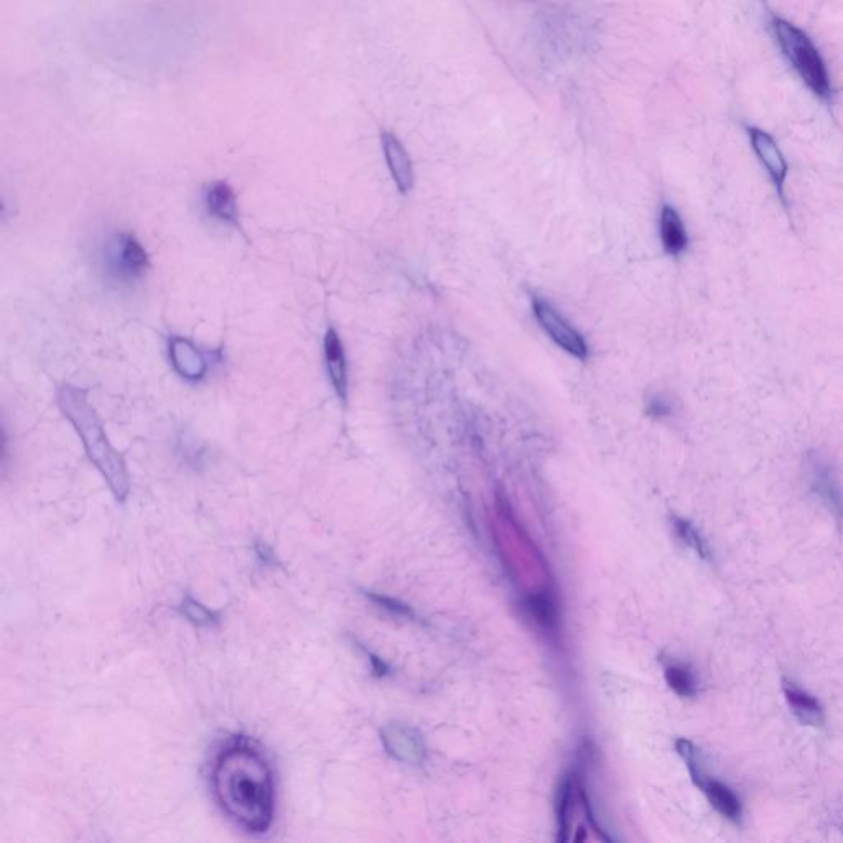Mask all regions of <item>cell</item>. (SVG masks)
Masks as SVG:
<instances>
[{
	"instance_id": "obj_19",
	"label": "cell",
	"mask_w": 843,
	"mask_h": 843,
	"mask_svg": "<svg viewBox=\"0 0 843 843\" xmlns=\"http://www.w3.org/2000/svg\"><path fill=\"white\" fill-rule=\"evenodd\" d=\"M648 414L654 419H666L674 412V404L664 394H654L648 401Z\"/></svg>"
},
{
	"instance_id": "obj_4",
	"label": "cell",
	"mask_w": 843,
	"mask_h": 843,
	"mask_svg": "<svg viewBox=\"0 0 843 843\" xmlns=\"http://www.w3.org/2000/svg\"><path fill=\"white\" fill-rule=\"evenodd\" d=\"M104 261L109 275L122 282L140 279L149 269V254L131 233H117L109 239Z\"/></svg>"
},
{
	"instance_id": "obj_2",
	"label": "cell",
	"mask_w": 843,
	"mask_h": 843,
	"mask_svg": "<svg viewBox=\"0 0 843 843\" xmlns=\"http://www.w3.org/2000/svg\"><path fill=\"white\" fill-rule=\"evenodd\" d=\"M56 401L66 419L70 420L80 435L89 462L96 466L108 483L112 496L124 503L131 491V478L126 460L109 442L103 420L89 402L88 392L80 387L63 384L58 387Z\"/></svg>"
},
{
	"instance_id": "obj_20",
	"label": "cell",
	"mask_w": 843,
	"mask_h": 843,
	"mask_svg": "<svg viewBox=\"0 0 843 843\" xmlns=\"http://www.w3.org/2000/svg\"><path fill=\"white\" fill-rule=\"evenodd\" d=\"M368 597L371 598V600L376 601V603L381 605L382 608H386V610L392 611V613H396V615H410V613H412L409 606L404 605L401 601L394 600V598L382 597V595H373V593H368Z\"/></svg>"
},
{
	"instance_id": "obj_9",
	"label": "cell",
	"mask_w": 843,
	"mask_h": 843,
	"mask_svg": "<svg viewBox=\"0 0 843 843\" xmlns=\"http://www.w3.org/2000/svg\"><path fill=\"white\" fill-rule=\"evenodd\" d=\"M203 205H205L208 215L218 219L221 223L231 224L234 228L241 229L238 198H236V193L228 182L218 180V182L210 183L203 193Z\"/></svg>"
},
{
	"instance_id": "obj_14",
	"label": "cell",
	"mask_w": 843,
	"mask_h": 843,
	"mask_svg": "<svg viewBox=\"0 0 843 843\" xmlns=\"http://www.w3.org/2000/svg\"><path fill=\"white\" fill-rule=\"evenodd\" d=\"M784 695H786V700H788L792 712L802 723L812 725V727H817L822 723L824 713H822L819 702L812 695L797 689L794 684H784Z\"/></svg>"
},
{
	"instance_id": "obj_6",
	"label": "cell",
	"mask_w": 843,
	"mask_h": 843,
	"mask_svg": "<svg viewBox=\"0 0 843 843\" xmlns=\"http://www.w3.org/2000/svg\"><path fill=\"white\" fill-rule=\"evenodd\" d=\"M748 134H750L751 147L755 150L756 157L768 170L769 177L773 180L774 187L778 190L781 200L786 201V198H784V183L788 178L789 167L788 162L784 159L783 152L779 149L774 137L768 132L761 131L758 127H750Z\"/></svg>"
},
{
	"instance_id": "obj_12",
	"label": "cell",
	"mask_w": 843,
	"mask_h": 843,
	"mask_svg": "<svg viewBox=\"0 0 843 843\" xmlns=\"http://www.w3.org/2000/svg\"><path fill=\"white\" fill-rule=\"evenodd\" d=\"M661 243L664 251L672 257H679L687 251L689 236L684 221L672 206L664 205L661 210Z\"/></svg>"
},
{
	"instance_id": "obj_22",
	"label": "cell",
	"mask_w": 843,
	"mask_h": 843,
	"mask_svg": "<svg viewBox=\"0 0 843 843\" xmlns=\"http://www.w3.org/2000/svg\"><path fill=\"white\" fill-rule=\"evenodd\" d=\"M371 657V664H373V671L374 674H378V676H384L387 672V666L384 662L379 659V657L373 656V654H369Z\"/></svg>"
},
{
	"instance_id": "obj_8",
	"label": "cell",
	"mask_w": 843,
	"mask_h": 843,
	"mask_svg": "<svg viewBox=\"0 0 843 843\" xmlns=\"http://www.w3.org/2000/svg\"><path fill=\"white\" fill-rule=\"evenodd\" d=\"M168 354H170L173 368L183 379L200 381L208 373L205 356L183 336H173L168 343Z\"/></svg>"
},
{
	"instance_id": "obj_3",
	"label": "cell",
	"mask_w": 843,
	"mask_h": 843,
	"mask_svg": "<svg viewBox=\"0 0 843 843\" xmlns=\"http://www.w3.org/2000/svg\"><path fill=\"white\" fill-rule=\"evenodd\" d=\"M773 30L784 56L799 73L802 81L820 99H829L832 94L829 71L809 35L788 20L778 17L773 19Z\"/></svg>"
},
{
	"instance_id": "obj_18",
	"label": "cell",
	"mask_w": 843,
	"mask_h": 843,
	"mask_svg": "<svg viewBox=\"0 0 843 843\" xmlns=\"http://www.w3.org/2000/svg\"><path fill=\"white\" fill-rule=\"evenodd\" d=\"M676 531L680 539L689 545L690 549H694L700 557L707 559L708 555H710L707 544H705L704 539L700 537L699 532L695 531V527L690 522L684 521V519H676Z\"/></svg>"
},
{
	"instance_id": "obj_1",
	"label": "cell",
	"mask_w": 843,
	"mask_h": 843,
	"mask_svg": "<svg viewBox=\"0 0 843 843\" xmlns=\"http://www.w3.org/2000/svg\"><path fill=\"white\" fill-rule=\"evenodd\" d=\"M216 801L247 834H266L275 816L271 763L256 746L234 740L219 750L211 771Z\"/></svg>"
},
{
	"instance_id": "obj_11",
	"label": "cell",
	"mask_w": 843,
	"mask_h": 843,
	"mask_svg": "<svg viewBox=\"0 0 843 843\" xmlns=\"http://www.w3.org/2000/svg\"><path fill=\"white\" fill-rule=\"evenodd\" d=\"M809 465H811L812 486L819 494L820 498L824 499V503L834 511L837 516H843V496L840 491L837 481H835L834 473L830 468L829 463L825 462L824 458L811 453L809 455Z\"/></svg>"
},
{
	"instance_id": "obj_17",
	"label": "cell",
	"mask_w": 843,
	"mask_h": 843,
	"mask_svg": "<svg viewBox=\"0 0 843 843\" xmlns=\"http://www.w3.org/2000/svg\"><path fill=\"white\" fill-rule=\"evenodd\" d=\"M667 684L680 697H694L695 680L687 669L680 666H671L666 669Z\"/></svg>"
},
{
	"instance_id": "obj_5",
	"label": "cell",
	"mask_w": 843,
	"mask_h": 843,
	"mask_svg": "<svg viewBox=\"0 0 843 843\" xmlns=\"http://www.w3.org/2000/svg\"><path fill=\"white\" fill-rule=\"evenodd\" d=\"M532 305L537 322L562 350L582 361L588 358L587 341L583 340V336L547 300L536 297Z\"/></svg>"
},
{
	"instance_id": "obj_10",
	"label": "cell",
	"mask_w": 843,
	"mask_h": 843,
	"mask_svg": "<svg viewBox=\"0 0 843 843\" xmlns=\"http://www.w3.org/2000/svg\"><path fill=\"white\" fill-rule=\"evenodd\" d=\"M325 363H327L328 376L331 384L335 387L336 396L341 402L348 401V364H346L345 346L341 343L340 335L335 328H328L325 341Z\"/></svg>"
},
{
	"instance_id": "obj_13",
	"label": "cell",
	"mask_w": 843,
	"mask_h": 843,
	"mask_svg": "<svg viewBox=\"0 0 843 843\" xmlns=\"http://www.w3.org/2000/svg\"><path fill=\"white\" fill-rule=\"evenodd\" d=\"M697 786L707 794L708 801L717 809L723 817L730 820H740L741 804L738 797L733 794L732 789L727 788L725 784L717 783L712 779L700 778L697 781Z\"/></svg>"
},
{
	"instance_id": "obj_7",
	"label": "cell",
	"mask_w": 843,
	"mask_h": 843,
	"mask_svg": "<svg viewBox=\"0 0 843 843\" xmlns=\"http://www.w3.org/2000/svg\"><path fill=\"white\" fill-rule=\"evenodd\" d=\"M381 144L387 167L394 178L397 190L401 193H409L414 188L415 178L412 160L407 154L406 147L392 132L387 131L381 134Z\"/></svg>"
},
{
	"instance_id": "obj_16",
	"label": "cell",
	"mask_w": 843,
	"mask_h": 843,
	"mask_svg": "<svg viewBox=\"0 0 843 843\" xmlns=\"http://www.w3.org/2000/svg\"><path fill=\"white\" fill-rule=\"evenodd\" d=\"M527 608L545 628H554L555 623H557V615H555L554 600L549 595L547 597L545 595H532V597L527 598Z\"/></svg>"
},
{
	"instance_id": "obj_15",
	"label": "cell",
	"mask_w": 843,
	"mask_h": 843,
	"mask_svg": "<svg viewBox=\"0 0 843 843\" xmlns=\"http://www.w3.org/2000/svg\"><path fill=\"white\" fill-rule=\"evenodd\" d=\"M180 611L195 626H213L219 621V615L215 610L206 608L201 601L195 600V598H183L182 603H180Z\"/></svg>"
},
{
	"instance_id": "obj_21",
	"label": "cell",
	"mask_w": 843,
	"mask_h": 843,
	"mask_svg": "<svg viewBox=\"0 0 843 843\" xmlns=\"http://www.w3.org/2000/svg\"><path fill=\"white\" fill-rule=\"evenodd\" d=\"M256 554L259 559H261L262 564L266 565H275L277 564V557H275L274 552H272L271 547L266 544H262V542H257L256 544Z\"/></svg>"
}]
</instances>
